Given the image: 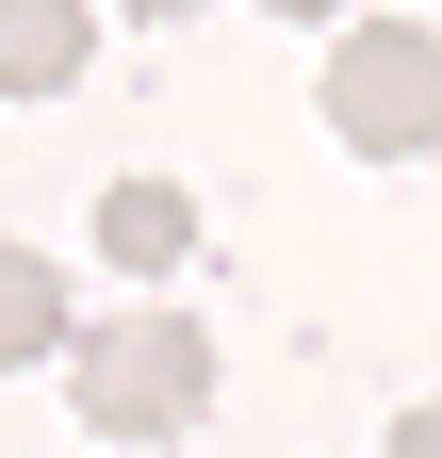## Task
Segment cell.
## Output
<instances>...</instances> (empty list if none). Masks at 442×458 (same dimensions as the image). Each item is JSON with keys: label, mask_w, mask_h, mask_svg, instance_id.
<instances>
[{"label": "cell", "mask_w": 442, "mask_h": 458, "mask_svg": "<svg viewBox=\"0 0 442 458\" xmlns=\"http://www.w3.org/2000/svg\"><path fill=\"white\" fill-rule=\"evenodd\" d=\"M394 458H442V410H394Z\"/></svg>", "instance_id": "6"}, {"label": "cell", "mask_w": 442, "mask_h": 458, "mask_svg": "<svg viewBox=\"0 0 442 458\" xmlns=\"http://www.w3.org/2000/svg\"><path fill=\"white\" fill-rule=\"evenodd\" d=\"M98 262H115V278H181L197 262V197L181 181H115V197H98Z\"/></svg>", "instance_id": "4"}, {"label": "cell", "mask_w": 442, "mask_h": 458, "mask_svg": "<svg viewBox=\"0 0 442 458\" xmlns=\"http://www.w3.org/2000/svg\"><path fill=\"white\" fill-rule=\"evenodd\" d=\"M262 17H295V33H311V17H344V0H262Z\"/></svg>", "instance_id": "8"}, {"label": "cell", "mask_w": 442, "mask_h": 458, "mask_svg": "<svg viewBox=\"0 0 442 458\" xmlns=\"http://www.w3.org/2000/svg\"><path fill=\"white\" fill-rule=\"evenodd\" d=\"M66 377H82V442H181L213 410V327L197 311H98Z\"/></svg>", "instance_id": "1"}, {"label": "cell", "mask_w": 442, "mask_h": 458, "mask_svg": "<svg viewBox=\"0 0 442 458\" xmlns=\"http://www.w3.org/2000/svg\"><path fill=\"white\" fill-rule=\"evenodd\" d=\"M98 66V0H0V98H66Z\"/></svg>", "instance_id": "3"}, {"label": "cell", "mask_w": 442, "mask_h": 458, "mask_svg": "<svg viewBox=\"0 0 442 458\" xmlns=\"http://www.w3.org/2000/svg\"><path fill=\"white\" fill-rule=\"evenodd\" d=\"M327 131H344L361 164H426L442 148V33L426 17H361L344 49H327Z\"/></svg>", "instance_id": "2"}, {"label": "cell", "mask_w": 442, "mask_h": 458, "mask_svg": "<svg viewBox=\"0 0 442 458\" xmlns=\"http://www.w3.org/2000/svg\"><path fill=\"white\" fill-rule=\"evenodd\" d=\"M49 344H66V262H49V246H0V377L49 360Z\"/></svg>", "instance_id": "5"}, {"label": "cell", "mask_w": 442, "mask_h": 458, "mask_svg": "<svg viewBox=\"0 0 442 458\" xmlns=\"http://www.w3.org/2000/svg\"><path fill=\"white\" fill-rule=\"evenodd\" d=\"M115 17H148V33H181V17H197V0H115Z\"/></svg>", "instance_id": "7"}]
</instances>
